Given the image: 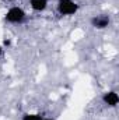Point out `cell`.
Instances as JSON below:
<instances>
[{
	"label": "cell",
	"mask_w": 119,
	"mask_h": 120,
	"mask_svg": "<svg viewBox=\"0 0 119 120\" xmlns=\"http://www.w3.org/2000/svg\"><path fill=\"white\" fill-rule=\"evenodd\" d=\"M118 101H119L118 95H116V92H114V91L107 92V94L104 95V102H105L108 106H116Z\"/></svg>",
	"instance_id": "obj_4"
},
{
	"label": "cell",
	"mask_w": 119,
	"mask_h": 120,
	"mask_svg": "<svg viewBox=\"0 0 119 120\" xmlns=\"http://www.w3.org/2000/svg\"><path fill=\"white\" fill-rule=\"evenodd\" d=\"M91 24L97 30H104L109 25V17L108 15H97L91 20Z\"/></svg>",
	"instance_id": "obj_3"
},
{
	"label": "cell",
	"mask_w": 119,
	"mask_h": 120,
	"mask_svg": "<svg viewBox=\"0 0 119 120\" xmlns=\"http://www.w3.org/2000/svg\"><path fill=\"white\" fill-rule=\"evenodd\" d=\"M23 120H42L41 115H25Z\"/></svg>",
	"instance_id": "obj_6"
},
{
	"label": "cell",
	"mask_w": 119,
	"mask_h": 120,
	"mask_svg": "<svg viewBox=\"0 0 119 120\" xmlns=\"http://www.w3.org/2000/svg\"><path fill=\"white\" fill-rule=\"evenodd\" d=\"M0 55H1V46H0Z\"/></svg>",
	"instance_id": "obj_7"
},
{
	"label": "cell",
	"mask_w": 119,
	"mask_h": 120,
	"mask_svg": "<svg viewBox=\"0 0 119 120\" xmlns=\"http://www.w3.org/2000/svg\"><path fill=\"white\" fill-rule=\"evenodd\" d=\"M24 18H25V13L20 7H11L6 14V20L8 22H21Z\"/></svg>",
	"instance_id": "obj_2"
},
{
	"label": "cell",
	"mask_w": 119,
	"mask_h": 120,
	"mask_svg": "<svg viewBox=\"0 0 119 120\" xmlns=\"http://www.w3.org/2000/svg\"><path fill=\"white\" fill-rule=\"evenodd\" d=\"M45 120H52V119H45Z\"/></svg>",
	"instance_id": "obj_8"
},
{
	"label": "cell",
	"mask_w": 119,
	"mask_h": 120,
	"mask_svg": "<svg viewBox=\"0 0 119 120\" xmlns=\"http://www.w3.org/2000/svg\"><path fill=\"white\" fill-rule=\"evenodd\" d=\"M58 10L62 15H71L79 10V6L73 0H59Z\"/></svg>",
	"instance_id": "obj_1"
},
{
	"label": "cell",
	"mask_w": 119,
	"mask_h": 120,
	"mask_svg": "<svg viewBox=\"0 0 119 120\" xmlns=\"http://www.w3.org/2000/svg\"><path fill=\"white\" fill-rule=\"evenodd\" d=\"M30 4L35 11H42V10L46 8L48 0H30Z\"/></svg>",
	"instance_id": "obj_5"
}]
</instances>
